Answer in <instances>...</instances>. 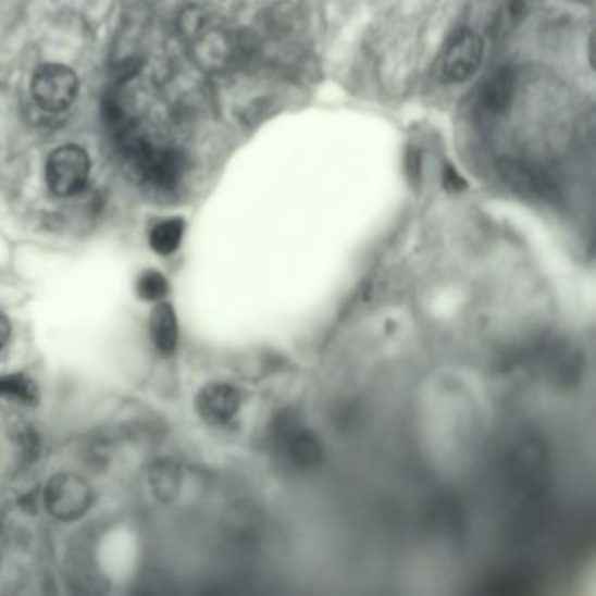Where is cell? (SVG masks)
Wrapping results in <instances>:
<instances>
[{
    "label": "cell",
    "instance_id": "cell-1",
    "mask_svg": "<svg viewBox=\"0 0 596 596\" xmlns=\"http://www.w3.org/2000/svg\"><path fill=\"white\" fill-rule=\"evenodd\" d=\"M88 152L80 147L63 146L51 152L46 165V181L54 195H77L88 183Z\"/></svg>",
    "mask_w": 596,
    "mask_h": 596
},
{
    "label": "cell",
    "instance_id": "cell-2",
    "mask_svg": "<svg viewBox=\"0 0 596 596\" xmlns=\"http://www.w3.org/2000/svg\"><path fill=\"white\" fill-rule=\"evenodd\" d=\"M45 502L54 518L74 521L88 511L91 492L83 477L72 472H60L46 486Z\"/></svg>",
    "mask_w": 596,
    "mask_h": 596
},
{
    "label": "cell",
    "instance_id": "cell-3",
    "mask_svg": "<svg viewBox=\"0 0 596 596\" xmlns=\"http://www.w3.org/2000/svg\"><path fill=\"white\" fill-rule=\"evenodd\" d=\"M32 95L40 109L60 112L74 102L77 95V77L74 71L63 65H45L32 80Z\"/></svg>",
    "mask_w": 596,
    "mask_h": 596
},
{
    "label": "cell",
    "instance_id": "cell-4",
    "mask_svg": "<svg viewBox=\"0 0 596 596\" xmlns=\"http://www.w3.org/2000/svg\"><path fill=\"white\" fill-rule=\"evenodd\" d=\"M483 40L476 32L462 28L455 34L443 54V76L450 83H463L476 74L483 62Z\"/></svg>",
    "mask_w": 596,
    "mask_h": 596
},
{
    "label": "cell",
    "instance_id": "cell-5",
    "mask_svg": "<svg viewBox=\"0 0 596 596\" xmlns=\"http://www.w3.org/2000/svg\"><path fill=\"white\" fill-rule=\"evenodd\" d=\"M500 177L512 191L535 201L557 200V184L543 169L518 160H500Z\"/></svg>",
    "mask_w": 596,
    "mask_h": 596
},
{
    "label": "cell",
    "instance_id": "cell-6",
    "mask_svg": "<svg viewBox=\"0 0 596 596\" xmlns=\"http://www.w3.org/2000/svg\"><path fill=\"white\" fill-rule=\"evenodd\" d=\"M276 439L281 443L285 457L298 468L313 469L324 459V448L319 437L290 420L278 425Z\"/></svg>",
    "mask_w": 596,
    "mask_h": 596
},
{
    "label": "cell",
    "instance_id": "cell-7",
    "mask_svg": "<svg viewBox=\"0 0 596 596\" xmlns=\"http://www.w3.org/2000/svg\"><path fill=\"white\" fill-rule=\"evenodd\" d=\"M240 410V394L227 383H212L196 397V411L210 425H224Z\"/></svg>",
    "mask_w": 596,
    "mask_h": 596
},
{
    "label": "cell",
    "instance_id": "cell-8",
    "mask_svg": "<svg viewBox=\"0 0 596 596\" xmlns=\"http://www.w3.org/2000/svg\"><path fill=\"white\" fill-rule=\"evenodd\" d=\"M517 89V72L512 69H499L486 80L480 94V108L489 116H499L511 108Z\"/></svg>",
    "mask_w": 596,
    "mask_h": 596
},
{
    "label": "cell",
    "instance_id": "cell-9",
    "mask_svg": "<svg viewBox=\"0 0 596 596\" xmlns=\"http://www.w3.org/2000/svg\"><path fill=\"white\" fill-rule=\"evenodd\" d=\"M151 336L154 347L160 350L163 356L174 353L178 342V324L172 305L160 303L152 310L151 315Z\"/></svg>",
    "mask_w": 596,
    "mask_h": 596
},
{
    "label": "cell",
    "instance_id": "cell-10",
    "mask_svg": "<svg viewBox=\"0 0 596 596\" xmlns=\"http://www.w3.org/2000/svg\"><path fill=\"white\" fill-rule=\"evenodd\" d=\"M184 236V221L183 219H166L161 221L160 224L152 227L151 247L154 252L161 256L174 254L178 249V245L183 241Z\"/></svg>",
    "mask_w": 596,
    "mask_h": 596
},
{
    "label": "cell",
    "instance_id": "cell-11",
    "mask_svg": "<svg viewBox=\"0 0 596 596\" xmlns=\"http://www.w3.org/2000/svg\"><path fill=\"white\" fill-rule=\"evenodd\" d=\"M0 396L14 399V401L36 402L39 399V390L36 383L23 374H10L0 378Z\"/></svg>",
    "mask_w": 596,
    "mask_h": 596
},
{
    "label": "cell",
    "instance_id": "cell-12",
    "mask_svg": "<svg viewBox=\"0 0 596 596\" xmlns=\"http://www.w3.org/2000/svg\"><path fill=\"white\" fill-rule=\"evenodd\" d=\"M137 293L146 301L160 303L161 299L169 294V282L160 272L149 270V272H144L142 275L138 276Z\"/></svg>",
    "mask_w": 596,
    "mask_h": 596
},
{
    "label": "cell",
    "instance_id": "cell-13",
    "mask_svg": "<svg viewBox=\"0 0 596 596\" xmlns=\"http://www.w3.org/2000/svg\"><path fill=\"white\" fill-rule=\"evenodd\" d=\"M440 181H443V187H445L446 191L450 193H460L468 187L465 178H463L462 175L457 172V169H454L451 165L445 166Z\"/></svg>",
    "mask_w": 596,
    "mask_h": 596
},
{
    "label": "cell",
    "instance_id": "cell-14",
    "mask_svg": "<svg viewBox=\"0 0 596 596\" xmlns=\"http://www.w3.org/2000/svg\"><path fill=\"white\" fill-rule=\"evenodd\" d=\"M406 169H408V175H410L411 181H419L420 172H422V165H420V154L419 152L411 149L408 152V158H406Z\"/></svg>",
    "mask_w": 596,
    "mask_h": 596
},
{
    "label": "cell",
    "instance_id": "cell-15",
    "mask_svg": "<svg viewBox=\"0 0 596 596\" xmlns=\"http://www.w3.org/2000/svg\"><path fill=\"white\" fill-rule=\"evenodd\" d=\"M11 324L8 316L0 312V348L4 347L5 342L10 339Z\"/></svg>",
    "mask_w": 596,
    "mask_h": 596
}]
</instances>
